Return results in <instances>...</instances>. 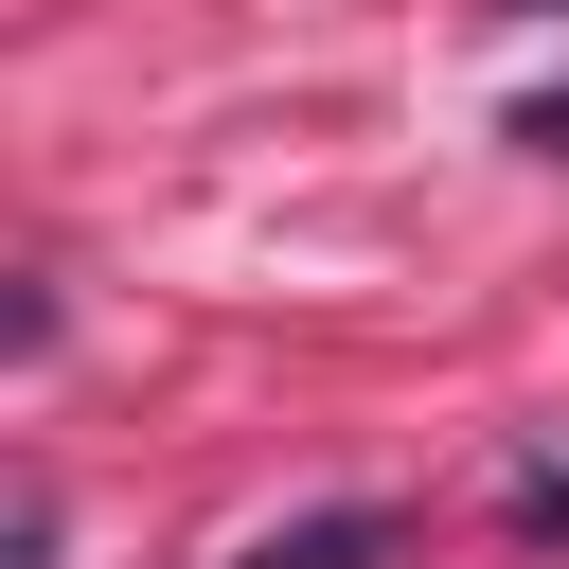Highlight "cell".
I'll use <instances>...</instances> for the list:
<instances>
[{
  "label": "cell",
  "mask_w": 569,
  "mask_h": 569,
  "mask_svg": "<svg viewBox=\"0 0 569 569\" xmlns=\"http://www.w3.org/2000/svg\"><path fill=\"white\" fill-rule=\"evenodd\" d=\"M391 533H409L391 498H338V516H284V533H249L231 569H391Z\"/></svg>",
  "instance_id": "1"
},
{
  "label": "cell",
  "mask_w": 569,
  "mask_h": 569,
  "mask_svg": "<svg viewBox=\"0 0 569 569\" xmlns=\"http://www.w3.org/2000/svg\"><path fill=\"white\" fill-rule=\"evenodd\" d=\"M516 533H569V462H516V498H498Z\"/></svg>",
  "instance_id": "2"
},
{
  "label": "cell",
  "mask_w": 569,
  "mask_h": 569,
  "mask_svg": "<svg viewBox=\"0 0 569 569\" xmlns=\"http://www.w3.org/2000/svg\"><path fill=\"white\" fill-rule=\"evenodd\" d=\"M0 569H53V498L18 480V533H0Z\"/></svg>",
  "instance_id": "3"
},
{
  "label": "cell",
  "mask_w": 569,
  "mask_h": 569,
  "mask_svg": "<svg viewBox=\"0 0 569 569\" xmlns=\"http://www.w3.org/2000/svg\"><path fill=\"white\" fill-rule=\"evenodd\" d=\"M516 142H569V89H551V107H516Z\"/></svg>",
  "instance_id": "4"
}]
</instances>
